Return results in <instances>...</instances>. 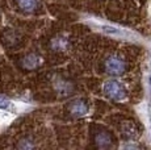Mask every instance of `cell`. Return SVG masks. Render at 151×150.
Masks as SVG:
<instances>
[{
  "mask_svg": "<svg viewBox=\"0 0 151 150\" xmlns=\"http://www.w3.org/2000/svg\"><path fill=\"white\" fill-rule=\"evenodd\" d=\"M103 94L105 97L114 102H122L126 99V88L121 82L116 79L106 80L103 86Z\"/></svg>",
  "mask_w": 151,
  "mask_h": 150,
  "instance_id": "6da1fadb",
  "label": "cell"
},
{
  "mask_svg": "<svg viewBox=\"0 0 151 150\" xmlns=\"http://www.w3.org/2000/svg\"><path fill=\"white\" fill-rule=\"evenodd\" d=\"M104 70L110 76H120L126 71V62L120 56H109L104 62Z\"/></svg>",
  "mask_w": 151,
  "mask_h": 150,
  "instance_id": "7a4b0ae2",
  "label": "cell"
},
{
  "mask_svg": "<svg viewBox=\"0 0 151 150\" xmlns=\"http://www.w3.org/2000/svg\"><path fill=\"white\" fill-rule=\"evenodd\" d=\"M68 112L71 116L74 117H83L88 113V105L82 99L72 100L68 105Z\"/></svg>",
  "mask_w": 151,
  "mask_h": 150,
  "instance_id": "3957f363",
  "label": "cell"
},
{
  "mask_svg": "<svg viewBox=\"0 0 151 150\" xmlns=\"http://www.w3.org/2000/svg\"><path fill=\"white\" fill-rule=\"evenodd\" d=\"M17 8L24 13H34L40 8V0H16Z\"/></svg>",
  "mask_w": 151,
  "mask_h": 150,
  "instance_id": "277c9868",
  "label": "cell"
},
{
  "mask_svg": "<svg viewBox=\"0 0 151 150\" xmlns=\"http://www.w3.org/2000/svg\"><path fill=\"white\" fill-rule=\"evenodd\" d=\"M95 145L97 148H109L112 145V136H110L109 132L106 131H100L99 133H96L95 136Z\"/></svg>",
  "mask_w": 151,
  "mask_h": 150,
  "instance_id": "5b68a950",
  "label": "cell"
},
{
  "mask_svg": "<svg viewBox=\"0 0 151 150\" xmlns=\"http://www.w3.org/2000/svg\"><path fill=\"white\" fill-rule=\"evenodd\" d=\"M40 63H41V57H38V54H34V53L27 54V56H25L24 58H22V61H21L22 67L29 69V70L36 69Z\"/></svg>",
  "mask_w": 151,
  "mask_h": 150,
  "instance_id": "8992f818",
  "label": "cell"
},
{
  "mask_svg": "<svg viewBox=\"0 0 151 150\" xmlns=\"http://www.w3.org/2000/svg\"><path fill=\"white\" fill-rule=\"evenodd\" d=\"M54 88L57 90V92L59 95H68L72 91V84L68 80L59 78V79H57L54 82Z\"/></svg>",
  "mask_w": 151,
  "mask_h": 150,
  "instance_id": "52a82bcc",
  "label": "cell"
},
{
  "mask_svg": "<svg viewBox=\"0 0 151 150\" xmlns=\"http://www.w3.org/2000/svg\"><path fill=\"white\" fill-rule=\"evenodd\" d=\"M67 46V40L65 37H55L51 41V49L54 50H63Z\"/></svg>",
  "mask_w": 151,
  "mask_h": 150,
  "instance_id": "ba28073f",
  "label": "cell"
},
{
  "mask_svg": "<svg viewBox=\"0 0 151 150\" xmlns=\"http://www.w3.org/2000/svg\"><path fill=\"white\" fill-rule=\"evenodd\" d=\"M17 148H20V149H33V148H36V145H34V142H33L32 138L24 137V138H21V141H20L19 144H17Z\"/></svg>",
  "mask_w": 151,
  "mask_h": 150,
  "instance_id": "9c48e42d",
  "label": "cell"
},
{
  "mask_svg": "<svg viewBox=\"0 0 151 150\" xmlns=\"http://www.w3.org/2000/svg\"><path fill=\"white\" fill-rule=\"evenodd\" d=\"M14 104L9 100L4 99V97L0 96V109H4V111H9V109H13Z\"/></svg>",
  "mask_w": 151,
  "mask_h": 150,
  "instance_id": "30bf717a",
  "label": "cell"
},
{
  "mask_svg": "<svg viewBox=\"0 0 151 150\" xmlns=\"http://www.w3.org/2000/svg\"><path fill=\"white\" fill-rule=\"evenodd\" d=\"M101 30L105 32V33H109V34H117V33H120V30H118L117 28L108 27V25H105V27H101Z\"/></svg>",
  "mask_w": 151,
  "mask_h": 150,
  "instance_id": "8fae6325",
  "label": "cell"
},
{
  "mask_svg": "<svg viewBox=\"0 0 151 150\" xmlns=\"http://www.w3.org/2000/svg\"><path fill=\"white\" fill-rule=\"evenodd\" d=\"M150 83H151V76H150Z\"/></svg>",
  "mask_w": 151,
  "mask_h": 150,
  "instance_id": "7c38bea8",
  "label": "cell"
}]
</instances>
